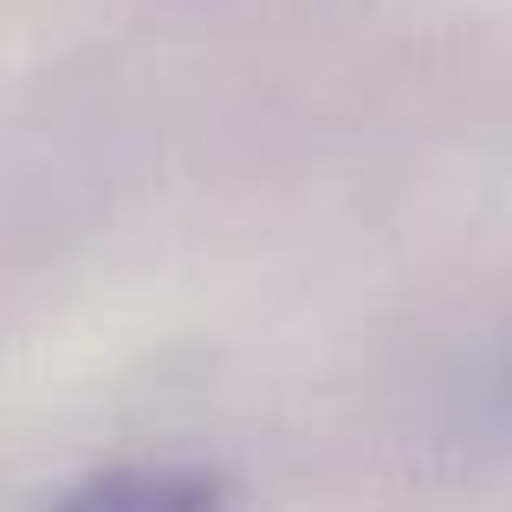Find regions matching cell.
<instances>
[{"label":"cell","instance_id":"obj_1","mask_svg":"<svg viewBox=\"0 0 512 512\" xmlns=\"http://www.w3.org/2000/svg\"><path fill=\"white\" fill-rule=\"evenodd\" d=\"M59 512H227V493L195 467H117L85 480Z\"/></svg>","mask_w":512,"mask_h":512}]
</instances>
